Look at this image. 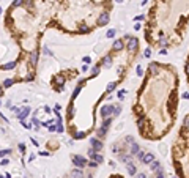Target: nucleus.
Returning <instances> with one entry per match:
<instances>
[{"mask_svg": "<svg viewBox=\"0 0 189 178\" xmlns=\"http://www.w3.org/2000/svg\"><path fill=\"white\" fill-rule=\"evenodd\" d=\"M109 19H110L109 13H107V11H104V13H101V14H99V18H98L96 24L99 25V27H103V25H107V22H109Z\"/></svg>", "mask_w": 189, "mask_h": 178, "instance_id": "f257e3e1", "label": "nucleus"}, {"mask_svg": "<svg viewBox=\"0 0 189 178\" xmlns=\"http://www.w3.org/2000/svg\"><path fill=\"white\" fill-rule=\"evenodd\" d=\"M126 39H128V51H137V46H139L137 39L131 38V36H126Z\"/></svg>", "mask_w": 189, "mask_h": 178, "instance_id": "f03ea898", "label": "nucleus"}, {"mask_svg": "<svg viewBox=\"0 0 189 178\" xmlns=\"http://www.w3.org/2000/svg\"><path fill=\"white\" fill-rule=\"evenodd\" d=\"M73 162H74V166H77V167L87 166V159L84 156H73Z\"/></svg>", "mask_w": 189, "mask_h": 178, "instance_id": "7ed1b4c3", "label": "nucleus"}, {"mask_svg": "<svg viewBox=\"0 0 189 178\" xmlns=\"http://www.w3.org/2000/svg\"><path fill=\"white\" fill-rule=\"evenodd\" d=\"M114 112V106H104L103 109H101V113H103L104 118H109L110 115H112Z\"/></svg>", "mask_w": 189, "mask_h": 178, "instance_id": "20e7f679", "label": "nucleus"}, {"mask_svg": "<svg viewBox=\"0 0 189 178\" xmlns=\"http://www.w3.org/2000/svg\"><path fill=\"white\" fill-rule=\"evenodd\" d=\"M92 147L94 148V152H99V150L103 148V143H101L98 139H92Z\"/></svg>", "mask_w": 189, "mask_h": 178, "instance_id": "39448f33", "label": "nucleus"}, {"mask_svg": "<svg viewBox=\"0 0 189 178\" xmlns=\"http://www.w3.org/2000/svg\"><path fill=\"white\" fill-rule=\"evenodd\" d=\"M112 48H114V51H117V52H118V51H121V49L124 48V44H123V41H121V39H117V41L114 43Z\"/></svg>", "mask_w": 189, "mask_h": 178, "instance_id": "423d86ee", "label": "nucleus"}, {"mask_svg": "<svg viewBox=\"0 0 189 178\" xmlns=\"http://www.w3.org/2000/svg\"><path fill=\"white\" fill-rule=\"evenodd\" d=\"M29 112H30V109H29V107H24V109L21 110V112H19V113H18V117H19V120H24V118H25V117H27V115H29Z\"/></svg>", "mask_w": 189, "mask_h": 178, "instance_id": "0eeeda50", "label": "nucleus"}, {"mask_svg": "<svg viewBox=\"0 0 189 178\" xmlns=\"http://www.w3.org/2000/svg\"><path fill=\"white\" fill-rule=\"evenodd\" d=\"M36 62H38V52L33 51L32 54H30V63H32V65L35 66V65H36Z\"/></svg>", "mask_w": 189, "mask_h": 178, "instance_id": "6e6552de", "label": "nucleus"}, {"mask_svg": "<svg viewBox=\"0 0 189 178\" xmlns=\"http://www.w3.org/2000/svg\"><path fill=\"white\" fill-rule=\"evenodd\" d=\"M142 161H143L145 164H150L151 161H154V158H153V154H150V153H148V154H145V156L142 158Z\"/></svg>", "mask_w": 189, "mask_h": 178, "instance_id": "1a4fd4ad", "label": "nucleus"}, {"mask_svg": "<svg viewBox=\"0 0 189 178\" xmlns=\"http://www.w3.org/2000/svg\"><path fill=\"white\" fill-rule=\"evenodd\" d=\"M151 169H153L154 170V172H159V170H162V169H161V166H159V162H156V161H151Z\"/></svg>", "mask_w": 189, "mask_h": 178, "instance_id": "9d476101", "label": "nucleus"}, {"mask_svg": "<svg viewBox=\"0 0 189 178\" xmlns=\"http://www.w3.org/2000/svg\"><path fill=\"white\" fill-rule=\"evenodd\" d=\"M71 177H73V178H84V175H82L80 170H73V172H71Z\"/></svg>", "mask_w": 189, "mask_h": 178, "instance_id": "9b49d317", "label": "nucleus"}, {"mask_svg": "<svg viewBox=\"0 0 189 178\" xmlns=\"http://www.w3.org/2000/svg\"><path fill=\"white\" fill-rule=\"evenodd\" d=\"M128 172H129L131 175H134V173H136V166H133V162L128 164Z\"/></svg>", "mask_w": 189, "mask_h": 178, "instance_id": "f8f14e48", "label": "nucleus"}, {"mask_svg": "<svg viewBox=\"0 0 189 178\" xmlns=\"http://www.w3.org/2000/svg\"><path fill=\"white\" fill-rule=\"evenodd\" d=\"M103 65L104 66H110L112 65V57H106V58L103 60Z\"/></svg>", "mask_w": 189, "mask_h": 178, "instance_id": "ddd939ff", "label": "nucleus"}, {"mask_svg": "<svg viewBox=\"0 0 189 178\" xmlns=\"http://www.w3.org/2000/svg\"><path fill=\"white\" fill-rule=\"evenodd\" d=\"M13 84H14V79H6L5 82H3V87H5V88H8V87H11Z\"/></svg>", "mask_w": 189, "mask_h": 178, "instance_id": "4468645a", "label": "nucleus"}, {"mask_svg": "<svg viewBox=\"0 0 189 178\" xmlns=\"http://www.w3.org/2000/svg\"><path fill=\"white\" fill-rule=\"evenodd\" d=\"M93 161L94 162H103V156H101V154H93Z\"/></svg>", "mask_w": 189, "mask_h": 178, "instance_id": "2eb2a0df", "label": "nucleus"}, {"mask_svg": "<svg viewBox=\"0 0 189 178\" xmlns=\"http://www.w3.org/2000/svg\"><path fill=\"white\" fill-rule=\"evenodd\" d=\"M167 44H169V39H167V38H161V39H159V46H162V48H165Z\"/></svg>", "mask_w": 189, "mask_h": 178, "instance_id": "dca6fc26", "label": "nucleus"}, {"mask_svg": "<svg viewBox=\"0 0 189 178\" xmlns=\"http://www.w3.org/2000/svg\"><path fill=\"white\" fill-rule=\"evenodd\" d=\"M139 152V147H137V143L133 142V145H131V153H137Z\"/></svg>", "mask_w": 189, "mask_h": 178, "instance_id": "f3484780", "label": "nucleus"}, {"mask_svg": "<svg viewBox=\"0 0 189 178\" xmlns=\"http://www.w3.org/2000/svg\"><path fill=\"white\" fill-rule=\"evenodd\" d=\"M115 87H117V84H115V82H110L109 85H107V92H112V90L115 88Z\"/></svg>", "mask_w": 189, "mask_h": 178, "instance_id": "a211bd4d", "label": "nucleus"}, {"mask_svg": "<svg viewBox=\"0 0 189 178\" xmlns=\"http://www.w3.org/2000/svg\"><path fill=\"white\" fill-rule=\"evenodd\" d=\"M24 3V0H14V2H13V8H14V6H21Z\"/></svg>", "mask_w": 189, "mask_h": 178, "instance_id": "6ab92c4d", "label": "nucleus"}, {"mask_svg": "<svg viewBox=\"0 0 189 178\" xmlns=\"http://www.w3.org/2000/svg\"><path fill=\"white\" fill-rule=\"evenodd\" d=\"M114 35H115V30H109V32H107V38H112Z\"/></svg>", "mask_w": 189, "mask_h": 178, "instance_id": "aec40b11", "label": "nucleus"}, {"mask_svg": "<svg viewBox=\"0 0 189 178\" xmlns=\"http://www.w3.org/2000/svg\"><path fill=\"white\" fill-rule=\"evenodd\" d=\"M156 178H164V175H162V170H159V173L156 175Z\"/></svg>", "mask_w": 189, "mask_h": 178, "instance_id": "412c9836", "label": "nucleus"}, {"mask_svg": "<svg viewBox=\"0 0 189 178\" xmlns=\"http://www.w3.org/2000/svg\"><path fill=\"white\" fill-rule=\"evenodd\" d=\"M10 152H8V150H6V152H5V150H3V152H0V156H5V154H8Z\"/></svg>", "mask_w": 189, "mask_h": 178, "instance_id": "4be33fe9", "label": "nucleus"}, {"mask_svg": "<svg viewBox=\"0 0 189 178\" xmlns=\"http://www.w3.org/2000/svg\"><path fill=\"white\" fill-rule=\"evenodd\" d=\"M151 55V52H150V49H147V51H145V57H150Z\"/></svg>", "mask_w": 189, "mask_h": 178, "instance_id": "5701e85b", "label": "nucleus"}, {"mask_svg": "<svg viewBox=\"0 0 189 178\" xmlns=\"http://www.w3.org/2000/svg\"><path fill=\"white\" fill-rule=\"evenodd\" d=\"M137 74L142 76V68H140V66H137Z\"/></svg>", "mask_w": 189, "mask_h": 178, "instance_id": "b1692460", "label": "nucleus"}, {"mask_svg": "<svg viewBox=\"0 0 189 178\" xmlns=\"http://www.w3.org/2000/svg\"><path fill=\"white\" fill-rule=\"evenodd\" d=\"M137 156H139L140 159H142V158H143V152H137Z\"/></svg>", "mask_w": 189, "mask_h": 178, "instance_id": "393cba45", "label": "nucleus"}, {"mask_svg": "<svg viewBox=\"0 0 189 178\" xmlns=\"http://www.w3.org/2000/svg\"><path fill=\"white\" fill-rule=\"evenodd\" d=\"M136 178H145V173H139V175H136Z\"/></svg>", "mask_w": 189, "mask_h": 178, "instance_id": "a878e982", "label": "nucleus"}, {"mask_svg": "<svg viewBox=\"0 0 189 178\" xmlns=\"http://www.w3.org/2000/svg\"><path fill=\"white\" fill-rule=\"evenodd\" d=\"M2 95H3V90H2V88H0V96H2Z\"/></svg>", "mask_w": 189, "mask_h": 178, "instance_id": "bb28decb", "label": "nucleus"}]
</instances>
